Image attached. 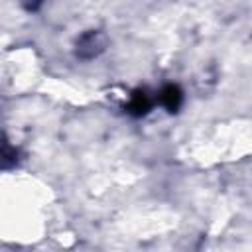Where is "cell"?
Returning a JSON list of instances; mask_svg holds the SVG:
<instances>
[{
	"label": "cell",
	"mask_w": 252,
	"mask_h": 252,
	"mask_svg": "<svg viewBox=\"0 0 252 252\" xmlns=\"http://www.w3.org/2000/svg\"><path fill=\"white\" fill-rule=\"evenodd\" d=\"M150 106H152V100L148 98V94H146L144 91H136V93L130 96V102H128L126 108H128V112L140 116V114H146V112L150 110Z\"/></svg>",
	"instance_id": "cell-3"
},
{
	"label": "cell",
	"mask_w": 252,
	"mask_h": 252,
	"mask_svg": "<svg viewBox=\"0 0 252 252\" xmlns=\"http://www.w3.org/2000/svg\"><path fill=\"white\" fill-rule=\"evenodd\" d=\"M102 49H104V35L100 32H87L85 35H81L77 43V53L85 59L98 55Z\"/></svg>",
	"instance_id": "cell-1"
},
{
	"label": "cell",
	"mask_w": 252,
	"mask_h": 252,
	"mask_svg": "<svg viewBox=\"0 0 252 252\" xmlns=\"http://www.w3.org/2000/svg\"><path fill=\"white\" fill-rule=\"evenodd\" d=\"M159 100L161 104L169 110V112H175L179 106H181V100H183V94H181V89L177 85H165L159 93Z\"/></svg>",
	"instance_id": "cell-2"
}]
</instances>
